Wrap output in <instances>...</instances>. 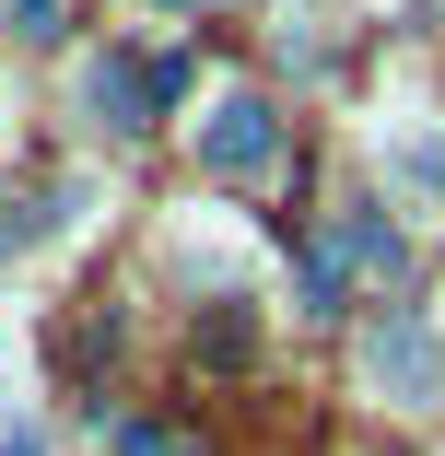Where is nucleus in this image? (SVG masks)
Here are the masks:
<instances>
[{
    "label": "nucleus",
    "mask_w": 445,
    "mask_h": 456,
    "mask_svg": "<svg viewBox=\"0 0 445 456\" xmlns=\"http://www.w3.org/2000/svg\"><path fill=\"white\" fill-rule=\"evenodd\" d=\"M188 141H200V175H223V188H258V175H282V118H270V94H211L200 118H188Z\"/></svg>",
    "instance_id": "nucleus-1"
},
{
    "label": "nucleus",
    "mask_w": 445,
    "mask_h": 456,
    "mask_svg": "<svg viewBox=\"0 0 445 456\" xmlns=\"http://www.w3.org/2000/svg\"><path fill=\"white\" fill-rule=\"evenodd\" d=\"M351 362H364V387H375L387 410H433V398H445V339H433L410 305H387V316L364 328V351H351Z\"/></svg>",
    "instance_id": "nucleus-2"
},
{
    "label": "nucleus",
    "mask_w": 445,
    "mask_h": 456,
    "mask_svg": "<svg viewBox=\"0 0 445 456\" xmlns=\"http://www.w3.org/2000/svg\"><path fill=\"white\" fill-rule=\"evenodd\" d=\"M375 164H387V188H399L410 211H445V129H433V118L399 106V118L375 129Z\"/></svg>",
    "instance_id": "nucleus-3"
},
{
    "label": "nucleus",
    "mask_w": 445,
    "mask_h": 456,
    "mask_svg": "<svg viewBox=\"0 0 445 456\" xmlns=\"http://www.w3.org/2000/svg\"><path fill=\"white\" fill-rule=\"evenodd\" d=\"M82 118H95L106 141H141V129H152V70H141L129 47L82 59Z\"/></svg>",
    "instance_id": "nucleus-4"
},
{
    "label": "nucleus",
    "mask_w": 445,
    "mask_h": 456,
    "mask_svg": "<svg viewBox=\"0 0 445 456\" xmlns=\"http://www.w3.org/2000/svg\"><path fill=\"white\" fill-rule=\"evenodd\" d=\"M317 246H328V257L351 269V281H399V257H410V246H399V223H387L375 200H351V211H340V223H328Z\"/></svg>",
    "instance_id": "nucleus-5"
},
{
    "label": "nucleus",
    "mask_w": 445,
    "mask_h": 456,
    "mask_svg": "<svg viewBox=\"0 0 445 456\" xmlns=\"http://www.w3.org/2000/svg\"><path fill=\"white\" fill-rule=\"evenodd\" d=\"M200 362H211V375H246V362H258V316L223 293V305H200Z\"/></svg>",
    "instance_id": "nucleus-6"
},
{
    "label": "nucleus",
    "mask_w": 445,
    "mask_h": 456,
    "mask_svg": "<svg viewBox=\"0 0 445 456\" xmlns=\"http://www.w3.org/2000/svg\"><path fill=\"white\" fill-rule=\"evenodd\" d=\"M340 281H351V269H340L328 246H305V257H293V293H305V316H340Z\"/></svg>",
    "instance_id": "nucleus-7"
},
{
    "label": "nucleus",
    "mask_w": 445,
    "mask_h": 456,
    "mask_svg": "<svg viewBox=\"0 0 445 456\" xmlns=\"http://www.w3.org/2000/svg\"><path fill=\"white\" fill-rule=\"evenodd\" d=\"M106 456H188V433H164V421H106Z\"/></svg>",
    "instance_id": "nucleus-8"
},
{
    "label": "nucleus",
    "mask_w": 445,
    "mask_h": 456,
    "mask_svg": "<svg viewBox=\"0 0 445 456\" xmlns=\"http://www.w3.org/2000/svg\"><path fill=\"white\" fill-rule=\"evenodd\" d=\"M141 70H152V118H176V106H188V82H200L188 47H164V59H141Z\"/></svg>",
    "instance_id": "nucleus-9"
},
{
    "label": "nucleus",
    "mask_w": 445,
    "mask_h": 456,
    "mask_svg": "<svg viewBox=\"0 0 445 456\" xmlns=\"http://www.w3.org/2000/svg\"><path fill=\"white\" fill-rule=\"evenodd\" d=\"M0 24H12V36H24V47H47V36H59V24H70V0H0Z\"/></svg>",
    "instance_id": "nucleus-10"
},
{
    "label": "nucleus",
    "mask_w": 445,
    "mask_h": 456,
    "mask_svg": "<svg viewBox=\"0 0 445 456\" xmlns=\"http://www.w3.org/2000/svg\"><path fill=\"white\" fill-rule=\"evenodd\" d=\"M0 456H47V433H36V421L12 410V421H0Z\"/></svg>",
    "instance_id": "nucleus-11"
}]
</instances>
